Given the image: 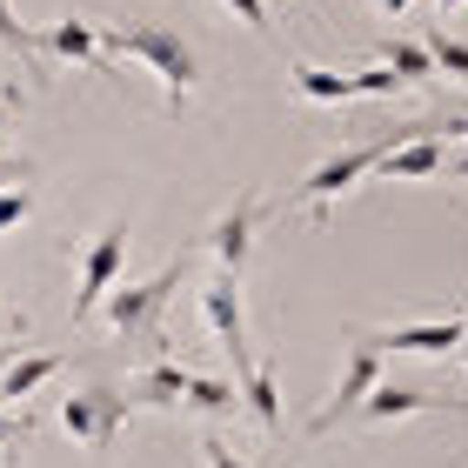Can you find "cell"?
Returning <instances> with one entry per match:
<instances>
[{
    "mask_svg": "<svg viewBox=\"0 0 468 468\" xmlns=\"http://www.w3.org/2000/svg\"><path fill=\"white\" fill-rule=\"evenodd\" d=\"M101 27V20H94ZM101 54H127V60H141L147 74L161 80L167 88V108H187V101H195V88H201V54L187 48V40L175 34V27H161V20H108V27H101Z\"/></svg>",
    "mask_w": 468,
    "mask_h": 468,
    "instance_id": "6da1fadb",
    "label": "cell"
},
{
    "mask_svg": "<svg viewBox=\"0 0 468 468\" xmlns=\"http://www.w3.org/2000/svg\"><path fill=\"white\" fill-rule=\"evenodd\" d=\"M187 261H195L187 248H181V254H167V261L147 274V282H114V288H108V302L94 308L101 322H108L127 348H141L147 361H167V355H161V314H167V302H175V288L187 282Z\"/></svg>",
    "mask_w": 468,
    "mask_h": 468,
    "instance_id": "7a4b0ae2",
    "label": "cell"
},
{
    "mask_svg": "<svg viewBox=\"0 0 468 468\" xmlns=\"http://www.w3.org/2000/svg\"><path fill=\"white\" fill-rule=\"evenodd\" d=\"M127 401L114 381H88V388H74V395H60V429H68L88 455H108L114 449V435L127 429Z\"/></svg>",
    "mask_w": 468,
    "mask_h": 468,
    "instance_id": "3957f363",
    "label": "cell"
},
{
    "mask_svg": "<svg viewBox=\"0 0 468 468\" xmlns=\"http://www.w3.org/2000/svg\"><path fill=\"white\" fill-rule=\"evenodd\" d=\"M127 241H134V228H127V221H108V228L88 241V254H80V288H74V322H88V314L108 302V288L121 282Z\"/></svg>",
    "mask_w": 468,
    "mask_h": 468,
    "instance_id": "277c9868",
    "label": "cell"
},
{
    "mask_svg": "<svg viewBox=\"0 0 468 468\" xmlns=\"http://www.w3.org/2000/svg\"><path fill=\"white\" fill-rule=\"evenodd\" d=\"M201 322L207 335H215V348L234 355V375L254 368V348H248V308H241V282L234 274H207V288H201Z\"/></svg>",
    "mask_w": 468,
    "mask_h": 468,
    "instance_id": "5b68a950",
    "label": "cell"
},
{
    "mask_svg": "<svg viewBox=\"0 0 468 468\" xmlns=\"http://www.w3.org/2000/svg\"><path fill=\"white\" fill-rule=\"evenodd\" d=\"M381 147H388V141H368V147H342V154H328L322 167H308V181H302V195H294V201H302L308 215L322 221L335 195H348V187H361V181H368L375 167H381Z\"/></svg>",
    "mask_w": 468,
    "mask_h": 468,
    "instance_id": "8992f818",
    "label": "cell"
},
{
    "mask_svg": "<svg viewBox=\"0 0 468 468\" xmlns=\"http://www.w3.org/2000/svg\"><path fill=\"white\" fill-rule=\"evenodd\" d=\"M375 388H381V355H375L368 342H355L348 361H342V381H335V395L308 415V435H335V429H342V421H348Z\"/></svg>",
    "mask_w": 468,
    "mask_h": 468,
    "instance_id": "52a82bcc",
    "label": "cell"
},
{
    "mask_svg": "<svg viewBox=\"0 0 468 468\" xmlns=\"http://www.w3.org/2000/svg\"><path fill=\"white\" fill-rule=\"evenodd\" d=\"M288 80L302 101H361V94H401V80L381 68H355V74H335V68H314V60H288Z\"/></svg>",
    "mask_w": 468,
    "mask_h": 468,
    "instance_id": "ba28073f",
    "label": "cell"
},
{
    "mask_svg": "<svg viewBox=\"0 0 468 468\" xmlns=\"http://www.w3.org/2000/svg\"><path fill=\"white\" fill-rule=\"evenodd\" d=\"M261 215H268V207L254 201V195H241L228 215H215V228H207V248H215L221 274H234V282H241V268H248V254H254V228H261Z\"/></svg>",
    "mask_w": 468,
    "mask_h": 468,
    "instance_id": "9c48e42d",
    "label": "cell"
},
{
    "mask_svg": "<svg viewBox=\"0 0 468 468\" xmlns=\"http://www.w3.org/2000/svg\"><path fill=\"white\" fill-rule=\"evenodd\" d=\"M40 60H80L88 74H114V60L101 54V27L94 20H48L40 27Z\"/></svg>",
    "mask_w": 468,
    "mask_h": 468,
    "instance_id": "30bf717a",
    "label": "cell"
},
{
    "mask_svg": "<svg viewBox=\"0 0 468 468\" xmlns=\"http://www.w3.org/2000/svg\"><path fill=\"white\" fill-rule=\"evenodd\" d=\"M375 355H455L462 348V322H415V328H368L361 335Z\"/></svg>",
    "mask_w": 468,
    "mask_h": 468,
    "instance_id": "8fae6325",
    "label": "cell"
},
{
    "mask_svg": "<svg viewBox=\"0 0 468 468\" xmlns=\"http://www.w3.org/2000/svg\"><path fill=\"white\" fill-rule=\"evenodd\" d=\"M429 409H468V395H429V388H388V381H381V388L361 401V421H401V415H429Z\"/></svg>",
    "mask_w": 468,
    "mask_h": 468,
    "instance_id": "7c38bea8",
    "label": "cell"
},
{
    "mask_svg": "<svg viewBox=\"0 0 468 468\" xmlns=\"http://www.w3.org/2000/svg\"><path fill=\"white\" fill-rule=\"evenodd\" d=\"M234 395H241V409L254 415L261 435H282V381H274V361L241 368V375H234Z\"/></svg>",
    "mask_w": 468,
    "mask_h": 468,
    "instance_id": "4fadbf2b",
    "label": "cell"
},
{
    "mask_svg": "<svg viewBox=\"0 0 468 468\" xmlns=\"http://www.w3.org/2000/svg\"><path fill=\"white\" fill-rule=\"evenodd\" d=\"M381 181H435L441 175V141H401V147H381Z\"/></svg>",
    "mask_w": 468,
    "mask_h": 468,
    "instance_id": "5bb4252c",
    "label": "cell"
},
{
    "mask_svg": "<svg viewBox=\"0 0 468 468\" xmlns=\"http://www.w3.org/2000/svg\"><path fill=\"white\" fill-rule=\"evenodd\" d=\"M181 409H187V415H234V409H241V395H234V381H215V375L181 368Z\"/></svg>",
    "mask_w": 468,
    "mask_h": 468,
    "instance_id": "9a60e30c",
    "label": "cell"
},
{
    "mask_svg": "<svg viewBox=\"0 0 468 468\" xmlns=\"http://www.w3.org/2000/svg\"><path fill=\"white\" fill-rule=\"evenodd\" d=\"M60 361H68V355H20L14 368L0 375V395H7V401H27L34 388H48V381L60 375Z\"/></svg>",
    "mask_w": 468,
    "mask_h": 468,
    "instance_id": "2e32d148",
    "label": "cell"
},
{
    "mask_svg": "<svg viewBox=\"0 0 468 468\" xmlns=\"http://www.w3.org/2000/svg\"><path fill=\"white\" fill-rule=\"evenodd\" d=\"M381 68H388L401 88H415V80H429L435 74V60H429V48H421V40H381Z\"/></svg>",
    "mask_w": 468,
    "mask_h": 468,
    "instance_id": "e0dca14e",
    "label": "cell"
},
{
    "mask_svg": "<svg viewBox=\"0 0 468 468\" xmlns=\"http://www.w3.org/2000/svg\"><path fill=\"white\" fill-rule=\"evenodd\" d=\"M0 48H7L14 60H27V68L40 74V34L14 14V0H0Z\"/></svg>",
    "mask_w": 468,
    "mask_h": 468,
    "instance_id": "ac0fdd59",
    "label": "cell"
},
{
    "mask_svg": "<svg viewBox=\"0 0 468 468\" xmlns=\"http://www.w3.org/2000/svg\"><path fill=\"white\" fill-rule=\"evenodd\" d=\"M421 48H429L435 74H468V40H449L441 27H429V34H421Z\"/></svg>",
    "mask_w": 468,
    "mask_h": 468,
    "instance_id": "d6986e66",
    "label": "cell"
},
{
    "mask_svg": "<svg viewBox=\"0 0 468 468\" xmlns=\"http://www.w3.org/2000/svg\"><path fill=\"white\" fill-rule=\"evenodd\" d=\"M27 441H34V421L0 409V468H20V449H27Z\"/></svg>",
    "mask_w": 468,
    "mask_h": 468,
    "instance_id": "ffe728a7",
    "label": "cell"
},
{
    "mask_svg": "<svg viewBox=\"0 0 468 468\" xmlns=\"http://www.w3.org/2000/svg\"><path fill=\"white\" fill-rule=\"evenodd\" d=\"M27 215H34V195H27V187H7V195H0V234L20 228Z\"/></svg>",
    "mask_w": 468,
    "mask_h": 468,
    "instance_id": "44dd1931",
    "label": "cell"
},
{
    "mask_svg": "<svg viewBox=\"0 0 468 468\" xmlns=\"http://www.w3.org/2000/svg\"><path fill=\"white\" fill-rule=\"evenodd\" d=\"M201 455H207V468H248V462L234 455V449H228L221 435H201Z\"/></svg>",
    "mask_w": 468,
    "mask_h": 468,
    "instance_id": "7402d4cb",
    "label": "cell"
},
{
    "mask_svg": "<svg viewBox=\"0 0 468 468\" xmlns=\"http://www.w3.org/2000/svg\"><path fill=\"white\" fill-rule=\"evenodd\" d=\"M234 7V20H248L254 34H268V0H228Z\"/></svg>",
    "mask_w": 468,
    "mask_h": 468,
    "instance_id": "603a6c76",
    "label": "cell"
},
{
    "mask_svg": "<svg viewBox=\"0 0 468 468\" xmlns=\"http://www.w3.org/2000/svg\"><path fill=\"white\" fill-rule=\"evenodd\" d=\"M34 175V167L27 161H14V154H0V195H7V181H27Z\"/></svg>",
    "mask_w": 468,
    "mask_h": 468,
    "instance_id": "cb8c5ba5",
    "label": "cell"
},
{
    "mask_svg": "<svg viewBox=\"0 0 468 468\" xmlns=\"http://www.w3.org/2000/svg\"><path fill=\"white\" fill-rule=\"evenodd\" d=\"M20 342H27V335H7V342H0V375H7L14 361H20Z\"/></svg>",
    "mask_w": 468,
    "mask_h": 468,
    "instance_id": "d4e9b609",
    "label": "cell"
},
{
    "mask_svg": "<svg viewBox=\"0 0 468 468\" xmlns=\"http://www.w3.org/2000/svg\"><path fill=\"white\" fill-rule=\"evenodd\" d=\"M0 335H27V314H0Z\"/></svg>",
    "mask_w": 468,
    "mask_h": 468,
    "instance_id": "484cf974",
    "label": "cell"
},
{
    "mask_svg": "<svg viewBox=\"0 0 468 468\" xmlns=\"http://www.w3.org/2000/svg\"><path fill=\"white\" fill-rule=\"evenodd\" d=\"M449 181H468V154H455V161H449Z\"/></svg>",
    "mask_w": 468,
    "mask_h": 468,
    "instance_id": "4316f807",
    "label": "cell"
},
{
    "mask_svg": "<svg viewBox=\"0 0 468 468\" xmlns=\"http://www.w3.org/2000/svg\"><path fill=\"white\" fill-rule=\"evenodd\" d=\"M375 7L388 14V20H395V14H409V0H375Z\"/></svg>",
    "mask_w": 468,
    "mask_h": 468,
    "instance_id": "83f0119b",
    "label": "cell"
},
{
    "mask_svg": "<svg viewBox=\"0 0 468 468\" xmlns=\"http://www.w3.org/2000/svg\"><path fill=\"white\" fill-rule=\"evenodd\" d=\"M435 7H441V14H449V7H468V0H435Z\"/></svg>",
    "mask_w": 468,
    "mask_h": 468,
    "instance_id": "f1b7e54d",
    "label": "cell"
},
{
    "mask_svg": "<svg viewBox=\"0 0 468 468\" xmlns=\"http://www.w3.org/2000/svg\"><path fill=\"white\" fill-rule=\"evenodd\" d=\"M462 348H468V322H462Z\"/></svg>",
    "mask_w": 468,
    "mask_h": 468,
    "instance_id": "f546056e",
    "label": "cell"
},
{
    "mask_svg": "<svg viewBox=\"0 0 468 468\" xmlns=\"http://www.w3.org/2000/svg\"><path fill=\"white\" fill-rule=\"evenodd\" d=\"M0 141H7V127H0Z\"/></svg>",
    "mask_w": 468,
    "mask_h": 468,
    "instance_id": "4dcf8cb0",
    "label": "cell"
}]
</instances>
